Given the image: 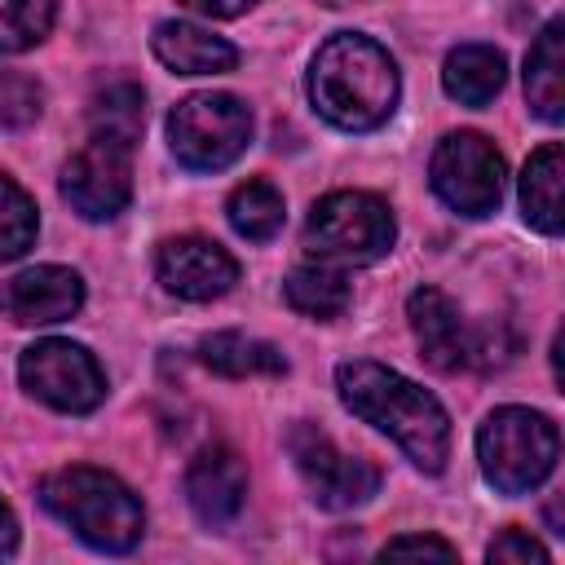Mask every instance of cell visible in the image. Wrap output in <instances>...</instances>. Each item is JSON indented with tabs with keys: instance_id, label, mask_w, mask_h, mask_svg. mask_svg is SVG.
<instances>
[{
	"instance_id": "ac0fdd59",
	"label": "cell",
	"mask_w": 565,
	"mask_h": 565,
	"mask_svg": "<svg viewBox=\"0 0 565 565\" xmlns=\"http://www.w3.org/2000/svg\"><path fill=\"white\" fill-rule=\"evenodd\" d=\"M199 362L225 380H252V375H282L287 371V358L269 344V340H256V335H243V331H216V335H203L199 340Z\"/></svg>"
},
{
	"instance_id": "8fae6325",
	"label": "cell",
	"mask_w": 565,
	"mask_h": 565,
	"mask_svg": "<svg viewBox=\"0 0 565 565\" xmlns=\"http://www.w3.org/2000/svg\"><path fill=\"white\" fill-rule=\"evenodd\" d=\"M154 269H159L163 291L181 300H216L238 282V260L221 243L194 238V234L168 238L154 256Z\"/></svg>"
},
{
	"instance_id": "f546056e",
	"label": "cell",
	"mask_w": 565,
	"mask_h": 565,
	"mask_svg": "<svg viewBox=\"0 0 565 565\" xmlns=\"http://www.w3.org/2000/svg\"><path fill=\"white\" fill-rule=\"evenodd\" d=\"M318 4H331V9H344V4H358V0H318Z\"/></svg>"
},
{
	"instance_id": "6da1fadb",
	"label": "cell",
	"mask_w": 565,
	"mask_h": 565,
	"mask_svg": "<svg viewBox=\"0 0 565 565\" xmlns=\"http://www.w3.org/2000/svg\"><path fill=\"white\" fill-rule=\"evenodd\" d=\"M335 388L344 397V406L375 424L380 433H388L406 459L424 472H441L446 468V455H450V415L446 406L411 384L406 375L380 366V362H366V358H353V362H340L335 366Z\"/></svg>"
},
{
	"instance_id": "4316f807",
	"label": "cell",
	"mask_w": 565,
	"mask_h": 565,
	"mask_svg": "<svg viewBox=\"0 0 565 565\" xmlns=\"http://www.w3.org/2000/svg\"><path fill=\"white\" fill-rule=\"evenodd\" d=\"M380 556H384V561H388V556H441V561H455L459 552H455L446 539H433V534H402V539H388Z\"/></svg>"
},
{
	"instance_id": "8992f818",
	"label": "cell",
	"mask_w": 565,
	"mask_h": 565,
	"mask_svg": "<svg viewBox=\"0 0 565 565\" xmlns=\"http://www.w3.org/2000/svg\"><path fill=\"white\" fill-rule=\"evenodd\" d=\"M252 141V110L234 93H194L168 115V146L190 172L230 168Z\"/></svg>"
},
{
	"instance_id": "4fadbf2b",
	"label": "cell",
	"mask_w": 565,
	"mask_h": 565,
	"mask_svg": "<svg viewBox=\"0 0 565 565\" xmlns=\"http://www.w3.org/2000/svg\"><path fill=\"white\" fill-rule=\"evenodd\" d=\"M185 499L207 530L230 525L247 499V468L230 446H207L185 472Z\"/></svg>"
},
{
	"instance_id": "52a82bcc",
	"label": "cell",
	"mask_w": 565,
	"mask_h": 565,
	"mask_svg": "<svg viewBox=\"0 0 565 565\" xmlns=\"http://www.w3.org/2000/svg\"><path fill=\"white\" fill-rule=\"evenodd\" d=\"M437 199L459 216H490L503 199V154L481 132H450L428 163Z\"/></svg>"
},
{
	"instance_id": "d6986e66",
	"label": "cell",
	"mask_w": 565,
	"mask_h": 565,
	"mask_svg": "<svg viewBox=\"0 0 565 565\" xmlns=\"http://www.w3.org/2000/svg\"><path fill=\"white\" fill-rule=\"evenodd\" d=\"M503 75H508L503 53L490 44H459V49H450V57L441 66L446 93L463 106H486L503 88Z\"/></svg>"
},
{
	"instance_id": "2e32d148",
	"label": "cell",
	"mask_w": 565,
	"mask_h": 565,
	"mask_svg": "<svg viewBox=\"0 0 565 565\" xmlns=\"http://www.w3.org/2000/svg\"><path fill=\"white\" fill-rule=\"evenodd\" d=\"M561 40H565V22L552 18L539 40L530 44V57H525V97H530V110L547 124H556L565 115V53H561Z\"/></svg>"
},
{
	"instance_id": "9a60e30c",
	"label": "cell",
	"mask_w": 565,
	"mask_h": 565,
	"mask_svg": "<svg viewBox=\"0 0 565 565\" xmlns=\"http://www.w3.org/2000/svg\"><path fill=\"white\" fill-rule=\"evenodd\" d=\"M150 44L154 57L177 75H221L238 66V49L194 22H159Z\"/></svg>"
},
{
	"instance_id": "277c9868",
	"label": "cell",
	"mask_w": 565,
	"mask_h": 565,
	"mask_svg": "<svg viewBox=\"0 0 565 565\" xmlns=\"http://www.w3.org/2000/svg\"><path fill=\"white\" fill-rule=\"evenodd\" d=\"M556 455H561L556 424L530 406H499L477 433L481 472L499 494H525L543 486L556 468Z\"/></svg>"
},
{
	"instance_id": "d4e9b609",
	"label": "cell",
	"mask_w": 565,
	"mask_h": 565,
	"mask_svg": "<svg viewBox=\"0 0 565 565\" xmlns=\"http://www.w3.org/2000/svg\"><path fill=\"white\" fill-rule=\"evenodd\" d=\"M44 110V93L31 75L22 71H0V124L4 128H26Z\"/></svg>"
},
{
	"instance_id": "5bb4252c",
	"label": "cell",
	"mask_w": 565,
	"mask_h": 565,
	"mask_svg": "<svg viewBox=\"0 0 565 565\" xmlns=\"http://www.w3.org/2000/svg\"><path fill=\"white\" fill-rule=\"evenodd\" d=\"M406 318H411V331L428 358V366L437 371H459L472 362V331L459 313V305L437 291V287H419L411 291L406 300Z\"/></svg>"
},
{
	"instance_id": "7c38bea8",
	"label": "cell",
	"mask_w": 565,
	"mask_h": 565,
	"mask_svg": "<svg viewBox=\"0 0 565 565\" xmlns=\"http://www.w3.org/2000/svg\"><path fill=\"white\" fill-rule=\"evenodd\" d=\"M84 305V282L75 269L62 265H35L22 269L18 278H9L0 287V309L4 318H13L18 327H49L71 318Z\"/></svg>"
},
{
	"instance_id": "9c48e42d",
	"label": "cell",
	"mask_w": 565,
	"mask_h": 565,
	"mask_svg": "<svg viewBox=\"0 0 565 565\" xmlns=\"http://www.w3.org/2000/svg\"><path fill=\"white\" fill-rule=\"evenodd\" d=\"M62 199L88 221L119 216L132 199V141L93 132L62 168Z\"/></svg>"
},
{
	"instance_id": "ffe728a7",
	"label": "cell",
	"mask_w": 565,
	"mask_h": 565,
	"mask_svg": "<svg viewBox=\"0 0 565 565\" xmlns=\"http://www.w3.org/2000/svg\"><path fill=\"white\" fill-rule=\"evenodd\" d=\"M282 291H287V305L296 313L318 318V322H327V318H335V313L349 309V282H344V274H335L322 260L291 269L287 282H282Z\"/></svg>"
},
{
	"instance_id": "5b68a950",
	"label": "cell",
	"mask_w": 565,
	"mask_h": 565,
	"mask_svg": "<svg viewBox=\"0 0 565 565\" xmlns=\"http://www.w3.org/2000/svg\"><path fill=\"white\" fill-rule=\"evenodd\" d=\"M397 238V221L380 194L335 190L313 203L305 221V247L322 265H371L388 256Z\"/></svg>"
},
{
	"instance_id": "30bf717a",
	"label": "cell",
	"mask_w": 565,
	"mask_h": 565,
	"mask_svg": "<svg viewBox=\"0 0 565 565\" xmlns=\"http://www.w3.org/2000/svg\"><path fill=\"white\" fill-rule=\"evenodd\" d=\"M287 450L296 459V472L305 477L313 503L331 508V512H344V508H358L366 503L375 490H380V468L371 459H358V455H344L318 424H291L287 433Z\"/></svg>"
},
{
	"instance_id": "44dd1931",
	"label": "cell",
	"mask_w": 565,
	"mask_h": 565,
	"mask_svg": "<svg viewBox=\"0 0 565 565\" xmlns=\"http://www.w3.org/2000/svg\"><path fill=\"white\" fill-rule=\"evenodd\" d=\"M225 216H230V225H234L247 243H269V238L282 230L287 207H282V194H278L269 181L256 177V181H243V185L230 194Z\"/></svg>"
},
{
	"instance_id": "603a6c76",
	"label": "cell",
	"mask_w": 565,
	"mask_h": 565,
	"mask_svg": "<svg viewBox=\"0 0 565 565\" xmlns=\"http://www.w3.org/2000/svg\"><path fill=\"white\" fill-rule=\"evenodd\" d=\"M35 230H40V221H35L31 194L13 177L0 172V265L22 256L35 243Z\"/></svg>"
},
{
	"instance_id": "ba28073f",
	"label": "cell",
	"mask_w": 565,
	"mask_h": 565,
	"mask_svg": "<svg viewBox=\"0 0 565 565\" xmlns=\"http://www.w3.org/2000/svg\"><path fill=\"white\" fill-rule=\"evenodd\" d=\"M18 375L31 397L66 415H88L106 397V375L97 358L75 340H35L31 349H22Z\"/></svg>"
},
{
	"instance_id": "f1b7e54d",
	"label": "cell",
	"mask_w": 565,
	"mask_h": 565,
	"mask_svg": "<svg viewBox=\"0 0 565 565\" xmlns=\"http://www.w3.org/2000/svg\"><path fill=\"white\" fill-rule=\"evenodd\" d=\"M13 547H18V521H13L9 503L0 499V561H4V556H13Z\"/></svg>"
},
{
	"instance_id": "484cf974",
	"label": "cell",
	"mask_w": 565,
	"mask_h": 565,
	"mask_svg": "<svg viewBox=\"0 0 565 565\" xmlns=\"http://www.w3.org/2000/svg\"><path fill=\"white\" fill-rule=\"evenodd\" d=\"M486 561H499V565H547V547L539 539H530L525 530H503L490 547H486Z\"/></svg>"
},
{
	"instance_id": "3957f363",
	"label": "cell",
	"mask_w": 565,
	"mask_h": 565,
	"mask_svg": "<svg viewBox=\"0 0 565 565\" xmlns=\"http://www.w3.org/2000/svg\"><path fill=\"white\" fill-rule=\"evenodd\" d=\"M40 503L75 530V539H84L97 552H132L141 530H146V512L137 503V494L88 463L75 468H57L53 477L40 481Z\"/></svg>"
},
{
	"instance_id": "7a4b0ae2",
	"label": "cell",
	"mask_w": 565,
	"mask_h": 565,
	"mask_svg": "<svg viewBox=\"0 0 565 565\" xmlns=\"http://www.w3.org/2000/svg\"><path fill=\"white\" fill-rule=\"evenodd\" d=\"M309 97L327 124L344 132H371L397 106V66L371 35L340 31L313 57Z\"/></svg>"
},
{
	"instance_id": "7402d4cb",
	"label": "cell",
	"mask_w": 565,
	"mask_h": 565,
	"mask_svg": "<svg viewBox=\"0 0 565 565\" xmlns=\"http://www.w3.org/2000/svg\"><path fill=\"white\" fill-rule=\"evenodd\" d=\"M53 0H0V53L35 49L53 31Z\"/></svg>"
},
{
	"instance_id": "e0dca14e",
	"label": "cell",
	"mask_w": 565,
	"mask_h": 565,
	"mask_svg": "<svg viewBox=\"0 0 565 565\" xmlns=\"http://www.w3.org/2000/svg\"><path fill=\"white\" fill-rule=\"evenodd\" d=\"M561 181H565V150L547 141L530 154L521 172V212L539 234H561Z\"/></svg>"
},
{
	"instance_id": "83f0119b",
	"label": "cell",
	"mask_w": 565,
	"mask_h": 565,
	"mask_svg": "<svg viewBox=\"0 0 565 565\" xmlns=\"http://www.w3.org/2000/svg\"><path fill=\"white\" fill-rule=\"evenodd\" d=\"M181 4H190V9H199V13H207V18H238V13H247L256 0H181Z\"/></svg>"
},
{
	"instance_id": "cb8c5ba5",
	"label": "cell",
	"mask_w": 565,
	"mask_h": 565,
	"mask_svg": "<svg viewBox=\"0 0 565 565\" xmlns=\"http://www.w3.org/2000/svg\"><path fill=\"white\" fill-rule=\"evenodd\" d=\"M93 132H115L124 141H137L141 132V88L137 84H106L97 97H93Z\"/></svg>"
}]
</instances>
